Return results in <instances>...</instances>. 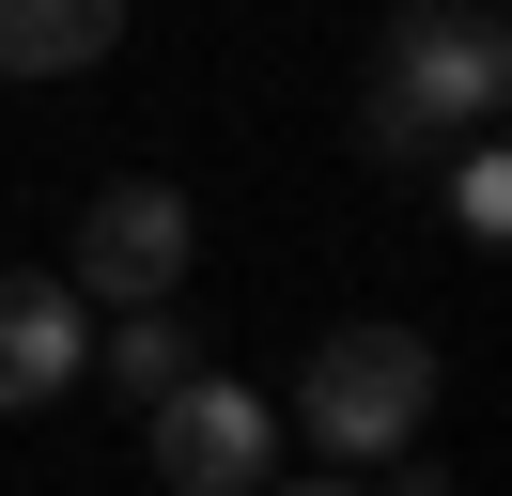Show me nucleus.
<instances>
[{
    "label": "nucleus",
    "instance_id": "3",
    "mask_svg": "<svg viewBox=\"0 0 512 496\" xmlns=\"http://www.w3.org/2000/svg\"><path fill=\"white\" fill-rule=\"evenodd\" d=\"M187 248H202L187 186H171V171H109L94 202H78V248H63V279H78L94 310H156V295H187Z\"/></svg>",
    "mask_w": 512,
    "mask_h": 496
},
{
    "label": "nucleus",
    "instance_id": "8",
    "mask_svg": "<svg viewBox=\"0 0 512 496\" xmlns=\"http://www.w3.org/2000/svg\"><path fill=\"white\" fill-rule=\"evenodd\" d=\"M450 233H466V248L512 233V155L497 140H450Z\"/></svg>",
    "mask_w": 512,
    "mask_h": 496
},
{
    "label": "nucleus",
    "instance_id": "9",
    "mask_svg": "<svg viewBox=\"0 0 512 496\" xmlns=\"http://www.w3.org/2000/svg\"><path fill=\"white\" fill-rule=\"evenodd\" d=\"M373 496H450V465H435V450H388V481H373Z\"/></svg>",
    "mask_w": 512,
    "mask_h": 496
},
{
    "label": "nucleus",
    "instance_id": "1",
    "mask_svg": "<svg viewBox=\"0 0 512 496\" xmlns=\"http://www.w3.org/2000/svg\"><path fill=\"white\" fill-rule=\"evenodd\" d=\"M497 109H512V16H497V0H388V31H373V93H357L373 171H419V155L481 140Z\"/></svg>",
    "mask_w": 512,
    "mask_h": 496
},
{
    "label": "nucleus",
    "instance_id": "6",
    "mask_svg": "<svg viewBox=\"0 0 512 496\" xmlns=\"http://www.w3.org/2000/svg\"><path fill=\"white\" fill-rule=\"evenodd\" d=\"M125 47V0H0V78H94Z\"/></svg>",
    "mask_w": 512,
    "mask_h": 496
},
{
    "label": "nucleus",
    "instance_id": "7",
    "mask_svg": "<svg viewBox=\"0 0 512 496\" xmlns=\"http://www.w3.org/2000/svg\"><path fill=\"white\" fill-rule=\"evenodd\" d=\"M94 372H109V388H125V403H171V388H187V372H202V326H187V310H125V326H109L94 341Z\"/></svg>",
    "mask_w": 512,
    "mask_h": 496
},
{
    "label": "nucleus",
    "instance_id": "2",
    "mask_svg": "<svg viewBox=\"0 0 512 496\" xmlns=\"http://www.w3.org/2000/svg\"><path fill=\"white\" fill-rule=\"evenodd\" d=\"M419 419H435V341L419 326H326L311 357H295V434L311 450H342V465H388V450H419Z\"/></svg>",
    "mask_w": 512,
    "mask_h": 496
},
{
    "label": "nucleus",
    "instance_id": "4",
    "mask_svg": "<svg viewBox=\"0 0 512 496\" xmlns=\"http://www.w3.org/2000/svg\"><path fill=\"white\" fill-rule=\"evenodd\" d=\"M140 450H156L171 496H264V481H280V403L233 388V372L202 357L171 403H140Z\"/></svg>",
    "mask_w": 512,
    "mask_h": 496
},
{
    "label": "nucleus",
    "instance_id": "10",
    "mask_svg": "<svg viewBox=\"0 0 512 496\" xmlns=\"http://www.w3.org/2000/svg\"><path fill=\"white\" fill-rule=\"evenodd\" d=\"M264 496H373V481H342V465H311V481H264Z\"/></svg>",
    "mask_w": 512,
    "mask_h": 496
},
{
    "label": "nucleus",
    "instance_id": "5",
    "mask_svg": "<svg viewBox=\"0 0 512 496\" xmlns=\"http://www.w3.org/2000/svg\"><path fill=\"white\" fill-rule=\"evenodd\" d=\"M94 372V295L63 264H0V419H32Z\"/></svg>",
    "mask_w": 512,
    "mask_h": 496
}]
</instances>
